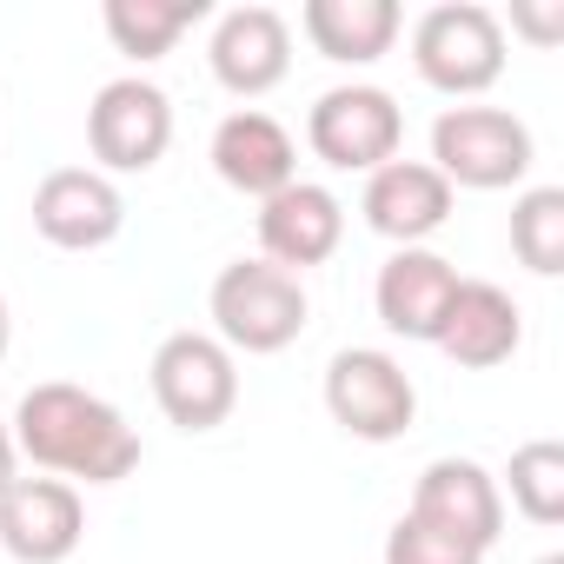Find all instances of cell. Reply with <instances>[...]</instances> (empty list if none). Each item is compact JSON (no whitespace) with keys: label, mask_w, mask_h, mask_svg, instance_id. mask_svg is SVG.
I'll use <instances>...</instances> for the list:
<instances>
[{"label":"cell","mask_w":564,"mask_h":564,"mask_svg":"<svg viewBox=\"0 0 564 564\" xmlns=\"http://www.w3.org/2000/svg\"><path fill=\"white\" fill-rule=\"evenodd\" d=\"M524 339V313L505 286H491V279H458V293L445 306V326H438V352L465 372H491L518 352Z\"/></svg>","instance_id":"obj_14"},{"label":"cell","mask_w":564,"mask_h":564,"mask_svg":"<svg viewBox=\"0 0 564 564\" xmlns=\"http://www.w3.org/2000/svg\"><path fill=\"white\" fill-rule=\"evenodd\" d=\"M34 226L61 252H94V246L120 239L127 199L100 166H61V173H47L34 186Z\"/></svg>","instance_id":"obj_12"},{"label":"cell","mask_w":564,"mask_h":564,"mask_svg":"<svg viewBox=\"0 0 564 564\" xmlns=\"http://www.w3.org/2000/svg\"><path fill=\"white\" fill-rule=\"evenodd\" d=\"M8 339H14V319H8V300H0V359H8Z\"/></svg>","instance_id":"obj_25"},{"label":"cell","mask_w":564,"mask_h":564,"mask_svg":"<svg viewBox=\"0 0 564 564\" xmlns=\"http://www.w3.org/2000/svg\"><path fill=\"white\" fill-rule=\"evenodd\" d=\"M458 293V265L432 246H399L386 265H379V286H372V306L386 319V333L399 339H438L445 326V306Z\"/></svg>","instance_id":"obj_13"},{"label":"cell","mask_w":564,"mask_h":564,"mask_svg":"<svg viewBox=\"0 0 564 564\" xmlns=\"http://www.w3.org/2000/svg\"><path fill=\"white\" fill-rule=\"evenodd\" d=\"M346 239V206L333 186H313V180H293L279 186L272 199H259V246H265V265L279 272H306V265H326Z\"/></svg>","instance_id":"obj_11"},{"label":"cell","mask_w":564,"mask_h":564,"mask_svg":"<svg viewBox=\"0 0 564 564\" xmlns=\"http://www.w3.org/2000/svg\"><path fill=\"white\" fill-rule=\"evenodd\" d=\"M366 226L392 246H419L452 219V186L425 166V160H386L379 173H366V199H359Z\"/></svg>","instance_id":"obj_17"},{"label":"cell","mask_w":564,"mask_h":564,"mask_svg":"<svg viewBox=\"0 0 564 564\" xmlns=\"http://www.w3.org/2000/svg\"><path fill=\"white\" fill-rule=\"evenodd\" d=\"M293 67V28L286 14L272 8H232L219 28H213V80L239 100H259L286 80Z\"/></svg>","instance_id":"obj_15"},{"label":"cell","mask_w":564,"mask_h":564,"mask_svg":"<svg viewBox=\"0 0 564 564\" xmlns=\"http://www.w3.org/2000/svg\"><path fill=\"white\" fill-rule=\"evenodd\" d=\"M306 140L339 173H379L386 160H399L405 113L386 87H333V94H319V107L306 120Z\"/></svg>","instance_id":"obj_7"},{"label":"cell","mask_w":564,"mask_h":564,"mask_svg":"<svg viewBox=\"0 0 564 564\" xmlns=\"http://www.w3.org/2000/svg\"><path fill=\"white\" fill-rule=\"evenodd\" d=\"M511 21H518L531 41H557V34H564V14H557V8H551V14H511Z\"/></svg>","instance_id":"obj_23"},{"label":"cell","mask_w":564,"mask_h":564,"mask_svg":"<svg viewBox=\"0 0 564 564\" xmlns=\"http://www.w3.org/2000/svg\"><path fill=\"white\" fill-rule=\"evenodd\" d=\"M386 564H485V551H471V544H458V538H445L405 511L386 538Z\"/></svg>","instance_id":"obj_22"},{"label":"cell","mask_w":564,"mask_h":564,"mask_svg":"<svg viewBox=\"0 0 564 564\" xmlns=\"http://www.w3.org/2000/svg\"><path fill=\"white\" fill-rule=\"evenodd\" d=\"M511 252L538 279H557L564 272V186H531L511 206Z\"/></svg>","instance_id":"obj_20"},{"label":"cell","mask_w":564,"mask_h":564,"mask_svg":"<svg viewBox=\"0 0 564 564\" xmlns=\"http://www.w3.org/2000/svg\"><path fill=\"white\" fill-rule=\"evenodd\" d=\"M412 518L458 538V544H471V551H491L498 531H505V491L478 458H432L419 471Z\"/></svg>","instance_id":"obj_10"},{"label":"cell","mask_w":564,"mask_h":564,"mask_svg":"<svg viewBox=\"0 0 564 564\" xmlns=\"http://www.w3.org/2000/svg\"><path fill=\"white\" fill-rule=\"evenodd\" d=\"M87 538L80 491L67 478H8L0 485V544L21 564H67Z\"/></svg>","instance_id":"obj_9"},{"label":"cell","mask_w":564,"mask_h":564,"mask_svg":"<svg viewBox=\"0 0 564 564\" xmlns=\"http://www.w3.org/2000/svg\"><path fill=\"white\" fill-rule=\"evenodd\" d=\"M412 67L425 87L471 100L505 74V21L478 0H445L412 28Z\"/></svg>","instance_id":"obj_4"},{"label":"cell","mask_w":564,"mask_h":564,"mask_svg":"<svg viewBox=\"0 0 564 564\" xmlns=\"http://www.w3.org/2000/svg\"><path fill=\"white\" fill-rule=\"evenodd\" d=\"M153 399L180 432H213L239 405V366L213 333H173L153 352Z\"/></svg>","instance_id":"obj_6"},{"label":"cell","mask_w":564,"mask_h":564,"mask_svg":"<svg viewBox=\"0 0 564 564\" xmlns=\"http://www.w3.org/2000/svg\"><path fill=\"white\" fill-rule=\"evenodd\" d=\"M14 458H21V452H14V432H8V425H0V485H8V478H14Z\"/></svg>","instance_id":"obj_24"},{"label":"cell","mask_w":564,"mask_h":564,"mask_svg":"<svg viewBox=\"0 0 564 564\" xmlns=\"http://www.w3.org/2000/svg\"><path fill=\"white\" fill-rule=\"evenodd\" d=\"M14 452L41 471L87 478V485H120L140 465V432L87 386L47 379L21 399L14 412Z\"/></svg>","instance_id":"obj_1"},{"label":"cell","mask_w":564,"mask_h":564,"mask_svg":"<svg viewBox=\"0 0 564 564\" xmlns=\"http://www.w3.org/2000/svg\"><path fill=\"white\" fill-rule=\"evenodd\" d=\"M199 14L206 0H107V41L133 61H160Z\"/></svg>","instance_id":"obj_19"},{"label":"cell","mask_w":564,"mask_h":564,"mask_svg":"<svg viewBox=\"0 0 564 564\" xmlns=\"http://www.w3.org/2000/svg\"><path fill=\"white\" fill-rule=\"evenodd\" d=\"M425 166L445 186H471V193L518 186L531 173V127L505 107H445L432 120V160Z\"/></svg>","instance_id":"obj_3"},{"label":"cell","mask_w":564,"mask_h":564,"mask_svg":"<svg viewBox=\"0 0 564 564\" xmlns=\"http://www.w3.org/2000/svg\"><path fill=\"white\" fill-rule=\"evenodd\" d=\"M326 412H333L352 438L392 445V438L412 432L419 392H412V372H405L392 352L346 346V352H333V366H326Z\"/></svg>","instance_id":"obj_5"},{"label":"cell","mask_w":564,"mask_h":564,"mask_svg":"<svg viewBox=\"0 0 564 564\" xmlns=\"http://www.w3.org/2000/svg\"><path fill=\"white\" fill-rule=\"evenodd\" d=\"M213 173H219L232 193H246V199H272L279 186L300 180L293 133L279 127L272 113H259V107H239V113H226L219 133H213Z\"/></svg>","instance_id":"obj_16"},{"label":"cell","mask_w":564,"mask_h":564,"mask_svg":"<svg viewBox=\"0 0 564 564\" xmlns=\"http://www.w3.org/2000/svg\"><path fill=\"white\" fill-rule=\"evenodd\" d=\"M538 564H564V557H557V551H551V557H538Z\"/></svg>","instance_id":"obj_26"},{"label":"cell","mask_w":564,"mask_h":564,"mask_svg":"<svg viewBox=\"0 0 564 564\" xmlns=\"http://www.w3.org/2000/svg\"><path fill=\"white\" fill-rule=\"evenodd\" d=\"M511 505L531 524H557L564 518V445L557 438H531L511 452Z\"/></svg>","instance_id":"obj_21"},{"label":"cell","mask_w":564,"mask_h":564,"mask_svg":"<svg viewBox=\"0 0 564 564\" xmlns=\"http://www.w3.org/2000/svg\"><path fill=\"white\" fill-rule=\"evenodd\" d=\"M399 21H405L399 0H306L300 14L306 41L339 67H372L379 54H392Z\"/></svg>","instance_id":"obj_18"},{"label":"cell","mask_w":564,"mask_h":564,"mask_svg":"<svg viewBox=\"0 0 564 564\" xmlns=\"http://www.w3.org/2000/svg\"><path fill=\"white\" fill-rule=\"evenodd\" d=\"M306 333V286L265 259H232L213 279V339L226 352H286Z\"/></svg>","instance_id":"obj_2"},{"label":"cell","mask_w":564,"mask_h":564,"mask_svg":"<svg viewBox=\"0 0 564 564\" xmlns=\"http://www.w3.org/2000/svg\"><path fill=\"white\" fill-rule=\"evenodd\" d=\"M87 147L107 173H147L160 166V153L173 147V100L127 74V80H107L87 107Z\"/></svg>","instance_id":"obj_8"}]
</instances>
